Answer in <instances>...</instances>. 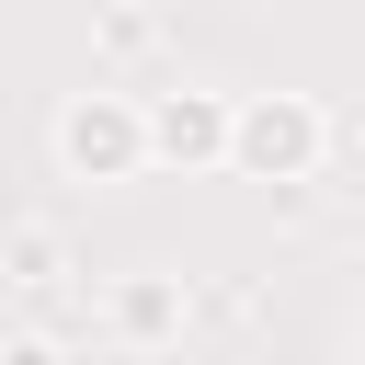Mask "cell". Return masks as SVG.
I'll use <instances>...</instances> for the list:
<instances>
[{"label":"cell","mask_w":365,"mask_h":365,"mask_svg":"<svg viewBox=\"0 0 365 365\" xmlns=\"http://www.w3.org/2000/svg\"><path fill=\"white\" fill-rule=\"evenodd\" d=\"M251 160H308V114H251Z\"/></svg>","instance_id":"1"},{"label":"cell","mask_w":365,"mask_h":365,"mask_svg":"<svg viewBox=\"0 0 365 365\" xmlns=\"http://www.w3.org/2000/svg\"><path fill=\"white\" fill-rule=\"evenodd\" d=\"M68 160H125V125L114 114H68Z\"/></svg>","instance_id":"2"}]
</instances>
